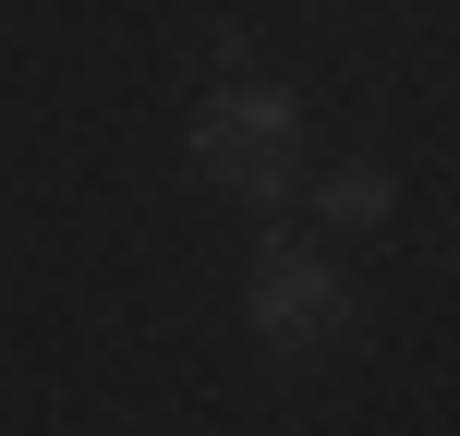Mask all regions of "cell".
Instances as JSON below:
<instances>
[{
	"label": "cell",
	"instance_id": "7a4b0ae2",
	"mask_svg": "<svg viewBox=\"0 0 460 436\" xmlns=\"http://www.w3.org/2000/svg\"><path fill=\"white\" fill-rule=\"evenodd\" d=\"M243 316H254V340H267L279 364H327V351L351 340V279L327 267V254H303V243H267L254 279H243Z\"/></svg>",
	"mask_w": 460,
	"mask_h": 436
},
{
	"label": "cell",
	"instance_id": "6da1fadb",
	"mask_svg": "<svg viewBox=\"0 0 460 436\" xmlns=\"http://www.w3.org/2000/svg\"><path fill=\"white\" fill-rule=\"evenodd\" d=\"M182 158H194V182H218V194H291V170H303V110H291L279 85H218L207 110H194Z\"/></svg>",
	"mask_w": 460,
	"mask_h": 436
},
{
	"label": "cell",
	"instance_id": "3957f363",
	"mask_svg": "<svg viewBox=\"0 0 460 436\" xmlns=\"http://www.w3.org/2000/svg\"><path fill=\"white\" fill-rule=\"evenodd\" d=\"M315 207L340 218V230H376V218L400 207V182H388V170H376V158H340V170H327V182H315Z\"/></svg>",
	"mask_w": 460,
	"mask_h": 436
}]
</instances>
